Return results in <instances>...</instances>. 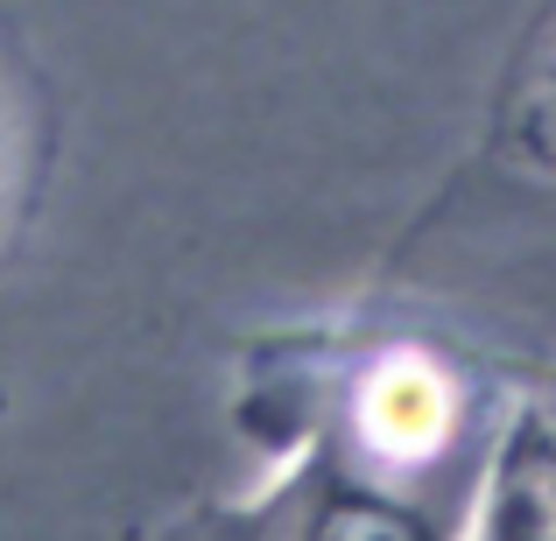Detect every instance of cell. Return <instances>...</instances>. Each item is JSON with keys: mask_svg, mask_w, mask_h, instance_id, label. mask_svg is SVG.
Returning <instances> with one entry per match:
<instances>
[{"mask_svg": "<svg viewBox=\"0 0 556 541\" xmlns=\"http://www.w3.org/2000/svg\"><path fill=\"white\" fill-rule=\"evenodd\" d=\"M14 197H22V106H14L8 78H0V240H8Z\"/></svg>", "mask_w": 556, "mask_h": 541, "instance_id": "1", "label": "cell"}, {"mask_svg": "<svg viewBox=\"0 0 556 541\" xmlns=\"http://www.w3.org/2000/svg\"><path fill=\"white\" fill-rule=\"evenodd\" d=\"M317 541H416V528H402L380 506H339V514L317 528Z\"/></svg>", "mask_w": 556, "mask_h": 541, "instance_id": "2", "label": "cell"}, {"mask_svg": "<svg viewBox=\"0 0 556 541\" xmlns=\"http://www.w3.org/2000/svg\"><path fill=\"white\" fill-rule=\"evenodd\" d=\"M535 141H543V155L556 163V50H549L543 85H535Z\"/></svg>", "mask_w": 556, "mask_h": 541, "instance_id": "3", "label": "cell"}]
</instances>
